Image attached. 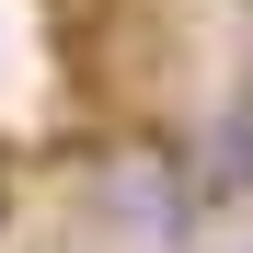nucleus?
<instances>
[{
  "label": "nucleus",
  "instance_id": "f03ea898",
  "mask_svg": "<svg viewBox=\"0 0 253 253\" xmlns=\"http://www.w3.org/2000/svg\"><path fill=\"white\" fill-rule=\"evenodd\" d=\"M0 230H12V161H0Z\"/></svg>",
  "mask_w": 253,
  "mask_h": 253
},
{
  "label": "nucleus",
  "instance_id": "f257e3e1",
  "mask_svg": "<svg viewBox=\"0 0 253 253\" xmlns=\"http://www.w3.org/2000/svg\"><path fill=\"white\" fill-rule=\"evenodd\" d=\"M92 219L138 253H184L196 242V161L173 138H115L92 161Z\"/></svg>",
  "mask_w": 253,
  "mask_h": 253
}]
</instances>
